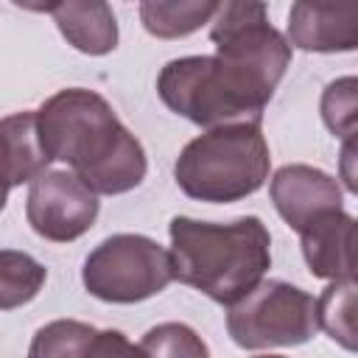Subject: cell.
<instances>
[{
  "label": "cell",
  "mask_w": 358,
  "mask_h": 358,
  "mask_svg": "<svg viewBox=\"0 0 358 358\" xmlns=\"http://www.w3.org/2000/svg\"><path fill=\"white\" fill-rule=\"evenodd\" d=\"M213 56L171 59L157 76L162 103L207 129L260 123L288 64L291 45L268 22L263 3H218L210 20Z\"/></svg>",
  "instance_id": "1"
},
{
  "label": "cell",
  "mask_w": 358,
  "mask_h": 358,
  "mask_svg": "<svg viewBox=\"0 0 358 358\" xmlns=\"http://www.w3.org/2000/svg\"><path fill=\"white\" fill-rule=\"evenodd\" d=\"M39 143L50 162H64L95 196H120L143 185V143L95 90L67 87L36 109Z\"/></svg>",
  "instance_id": "2"
},
{
  "label": "cell",
  "mask_w": 358,
  "mask_h": 358,
  "mask_svg": "<svg viewBox=\"0 0 358 358\" xmlns=\"http://www.w3.org/2000/svg\"><path fill=\"white\" fill-rule=\"evenodd\" d=\"M168 235L173 280L227 308L263 282L271 266V235L257 215L227 224L173 215Z\"/></svg>",
  "instance_id": "3"
},
{
  "label": "cell",
  "mask_w": 358,
  "mask_h": 358,
  "mask_svg": "<svg viewBox=\"0 0 358 358\" xmlns=\"http://www.w3.org/2000/svg\"><path fill=\"white\" fill-rule=\"evenodd\" d=\"M271 168L260 123H229L193 137L173 162V179L185 196L207 204H229L257 193Z\"/></svg>",
  "instance_id": "4"
},
{
  "label": "cell",
  "mask_w": 358,
  "mask_h": 358,
  "mask_svg": "<svg viewBox=\"0 0 358 358\" xmlns=\"http://www.w3.org/2000/svg\"><path fill=\"white\" fill-rule=\"evenodd\" d=\"M81 282L87 294L101 302L134 305L162 294L173 282V266L168 249L154 238L117 232L84 257Z\"/></svg>",
  "instance_id": "5"
},
{
  "label": "cell",
  "mask_w": 358,
  "mask_h": 358,
  "mask_svg": "<svg viewBox=\"0 0 358 358\" xmlns=\"http://www.w3.org/2000/svg\"><path fill=\"white\" fill-rule=\"evenodd\" d=\"M227 333L241 350L299 347L319 333L316 296L282 280H263L227 308Z\"/></svg>",
  "instance_id": "6"
},
{
  "label": "cell",
  "mask_w": 358,
  "mask_h": 358,
  "mask_svg": "<svg viewBox=\"0 0 358 358\" xmlns=\"http://www.w3.org/2000/svg\"><path fill=\"white\" fill-rule=\"evenodd\" d=\"M98 196L73 171H42L28 185L25 218L31 229L53 243L78 241L98 218Z\"/></svg>",
  "instance_id": "7"
},
{
  "label": "cell",
  "mask_w": 358,
  "mask_h": 358,
  "mask_svg": "<svg viewBox=\"0 0 358 358\" xmlns=\"http://www.w3.org/2000/svg\"><path fill=\"white\" fill-rule=\"evenodd\" d=\"M268 193H271L274 210L294 232H299L319 213L344 210V193L338 179L322 168L302 165V162L282 165L271 176Z\"/></svg>",
  "instance_id": "8"
},
{
  "label": "cell",
  "mask_w": 358,
  "mask_h": 358,
  "mask_svg": "<svg viewBox=\"0 0 358 358\" xmlns=\"http://www.w3.org/2000/svg\"><path fill=\"white\" fill-rule=\"evenodd\" d=\"M294 48L308 53H350L358 48L355 3H294L282 34Z\"/></svg>",
  "instance_id": "9"
},
{
  "label": "cell",
  "mask_w": 358,
  "mask_h": 358,
  "mask_svg": "<svg viewBox=\"0 0 358 358\" xmlns=\"http://www.w3.org/2000/svg\"><path fill=\"white\" fill-rule=\"evenodd\" d=\"M302 257L313 277L355 280V218L347 210H327L299 229Z\"/></svg>",
  "instance_id": "10"
},
{
  "label": "cell",
  "mask_w": 358,
  "mask_h": 358,
  "mask_svg": "<svg viewBox=\"0 0 358 358\" xmlns=\"http://www.w3.org/2000/svg\"><path fill=\"white\" fill-rule=\"evenodd\" d=\"M50 159L39 143L36 112H14L0 120V213L8 201V190L22 182H34L48 171Z\"/></svg>",
  "instance_id": "11"
},
{
  "label": "cell",
  "mask_w": 358,
  "mask_h": 358,
  "mask_svg": "<svg viewBox=\"0 0 358 358\" xmlns=\"http://www.w3.org/2000/svg\"><path fill=\"white\" fill-rule=\"evenodd\" d=\"M39 8L53 17L67 45H73L78 53L106 56L117 48V20L103 0H59Z\"/></svg>",
  "instance_id": "12"
},
{
  "label": "cell",
  "mask_w": 358,
  "mask_h": 358,
  "mask_svg": "<svg viewBox=\"0 0 358 358\" xmlns=\"http://www.w3.org/2000/svg\"><path fill=\"white\" fill-rule=\"evenodd\" d=\"M215 8V0H145L140 3V22L157 39H179L207 25Z\"/></svg>",
  "instance_id": "13"
},
{
  "label": "cell",
  "mask_w": 358,
  "mask_h": 358,
  "mask_svg": "<svg viewBox=\"0 0 358 358\" xmlns=\"http://www.w3.org/2000/svg\"><path fill=\"white\" fill-rule=\"evenodd\" d=\"M355 310H358V285H355V280L330 282L316 296V322H319V330H324L347 352H355V347H358Z\"/></svg>",
  "instance_id": "14"
},
{
  "label": "cell",
  "mask_w": 358,
  "mask_h": 358,
  "mask_svg": "<svg viewBox=\"0 0 358 358\" xmlns=\"http://www.w3.org/2000/svg\"><path fill=\"white\" fill-rule=\"evenodd\" d=\"M48 268L28 252L0 249V310H14L36 299Z\"/></svg>",
  "instance_id": "15"
},
{
  "label": "cell",
  "mask_w": 358,
  "mask_h": 358,
  "mask_svg": "<svg viewBox=\"0 0 358 358\" xmlns=\"http://www.w3.org/2000/svg\"><path fill=\"white\" fill-rule=\"evenodd\" d=\"M95 330L98 327L78 319L48 322L34 333L28 358H87V347Z\"/></svg>",
  "instance_id": "16"
},
{
  "label": "cell",
  "mask_w": 358,
  "mask_h": 358,
  "mask_svg": "<svg viewBox=\"0 0 358 358\" xmlns=\"http://www.w3.org/2000/svg\"><path fill=\"white\" fill-rule=\"evenodd\" d=\"M140 350L145 358H210L204 338L185 322H162L151 327Z\"/></svg>",
  "instance_id": "17"
},
{
  "label": "cell",
  "mask_w": 358,
  "mask_h": 358,
  "mask_svg": "<svg viewBox=\"0 0 358 358\" xmlns=\"http://www.w3.org/2000/svg\"><path fill=\"white\" fill-rule=\"evenodd\" d=\"M322 120L324 126L341 137V140H355L358 129V81L355 76H341L330 81L322 92Z\"/></svg>",
  "instance_id": "18"
},
{
  "label": "cell",
  "mask_w": 358,
  "mask_h": 358,
  "mask_svg": "<svg viewBox=\"0 0 358 358\" xmlns=\"http://www.w3.org/2000/svg\"><path fill=\"white\" fill-rule=\"evenodd\" d=\"M87 358H145L140 344L129 341L120 330H95L87 347Z\"/></svg>",
  "instance_id": "19"
},
{
  "label": "cell",
  "mask_w": 358,
  "mask_h": 358,
  "mask_svg": "<svg viewBox=\"0 0 358 358\" xmlns=\"http://www.w3.org/2000/svg\"><path fill=\"white\" fill-rule=\"evenodd\" d=\"M352 162H355V140H344V145H341V179H344V187H347L350 193L358 190Z\"/></svg>",
  "instance_id": "20"
},
{
  "label": "cell",
  "mask_w": 358,
  "mask_h": 358,
  "mask_svg": "<svg viewBox=\"0 0 358 358\" xmlns=\"http://www.w3.org/2000/svg\"><path fill=\"white\" fill-rule=\"evenodd\" d=\"M252 358H285V355H252Z\"/></svg>",
  "instance_id": "21"
}]
</instances>
